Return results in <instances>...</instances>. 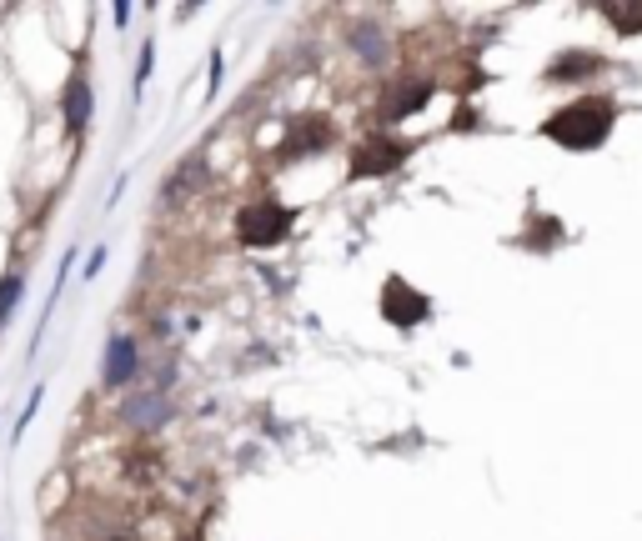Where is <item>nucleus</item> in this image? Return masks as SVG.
<instances>
[{"mask_svg": "<svg viewBox=\"0 0 642 541\" xmlns=\"http://www.w3.org/2000/svg\"><path fill=\"white\" fill-rule=\"evenodd\" d=\"M291 226H296V216L281 206V201H251V206H241L236 211V241L241 246H281L286 236H291Z\"/></svg>", "mask_w": 642, "mask_h": 541, "instance_id": "2", "label": "nucleus"}, {"mask_svg": "<svg viewBox=\"0 0 642 541\" xmlns=\"http://www.w3.org/2000/svg\"><path fill=\"white\" fill-rule=\"evenodd\" d=\"M151 56H156V46L146 41V46H141V56H136V96H141V91H146V81H151Z\"/></svg>", "mask_w": 642, "mask_h": 541, "instance_id": "15", "label": "nucleus"}, {"mask_svg": "<svg viewBox=\"0 0 642 541\" xmlns=\"http://www.w3.org/2000/svg\"><path fill=\"white\" fill-rule=\"evenodd\" d=\"M61 116H66V131H86V121H91V81L76 71L71 81H66V91H61Z\"/></svg>", "mask_w": 642, "mask_h": 541, "instance_id": "7", "label": "nucleus"}, {"mask_svg": "<svg viewBox=\"0 0 642 541\" xmlns=\"http://www.w3.org/2000/svg\"><path fill=\"white\" fill-rule=\"evenodd\" d=\"M101 266H106V246H96V251L86 256V281H91V276H101Z\"/></svg>", "mask_w": 642, "mask_h": 541, "instance_id": "16", "label": "nucleus"}, {"mask_svg": "<svg viewBox=\"0 0 642 541\" xmlns=\"http://www.w3.org/2000/svg\"><path fill=\"white\" fill-rule=\"evenodd\" d=\"M196 181H206V161H201V156H191V161L166 181V201H171V206H181V201H186V191H191Z\"/></svg>", "mask_w": 642, "mask_h": 541, "instance_id": "11", "label": "nucleus"}, {"mask_svg": "<svg viewBox=\"0 0 642 541\" xmlns=\"http://www.w3.org/2000/svg\"><path fill=\"white\" fill-rule=\"evenodd\" d=\"M136 371H141V356H136V336H111L106 341V366H101V381H106V391H121L126 381H136Z\"/></svg>", "mask_w": 642, "mask_h": 541, "instance_id": "5", "label": "nucleus"}, {"mask_svg": "<svg viewBox=\"0 0 642 541\" xmlns=\"http://www.w3.org/2000/svg\"><path fill=\"white\" fill-rule=\"evenodd\" d=\"M352 51H357L367 66H382V61H387V41H382L377 26H357V31H352Z\"/></svg>", "mask_w": 642, "mask_h": 541, "instance_id": "13", "label": "nucleus"}, {"mask_svg": "<svg viewBox=\"0 0 642 541\" xmlns=\"http://www.w3.org/2000/svg\"><path fill=\"white\" fill-rule=\"evenodd\" d=\"M111 21H116V26H121V31H126V26H131V6H126V0H121V6H111Z\"/></svg>", "mask_w": 642, "mask_h": 541, "instance_id": "17", "label": "nucleus"}, {"mask_svg": "<svg viewBox=\"0 0 642 541\" xmlns=\"http://www.w3.org/2000/svg\"><path fill=\"white\" fill-rule=\"evenodd\" d=\"M382 316H387L392 326H417V321L432 316V301H427L417 286H407L402 276H392V281L382 286Z\"/></svg>", "mask_w": 642, "mask_h": 541, "instance_id": "4", "label": "nucleus"}, {"mask_svg": "<svg viewBox=\"0 0 642 541\" xmlns=\"http://www.w3.org/2000/svg\"><path fill=\"white\" fill-rule=\"evenodd\" d=\"M602 66V56H592V51H567V56H557L552 66H547V81H582V71H597Z\"/></svg>", "mask_w": 642, "mask_h": 541, "instance_id": "10", "label": "nucleus"}, {"mask_svg": "<svg viewBox=\"0 0 642 541\" xmlns=\"http://www.w3.org/2000/svg\"><path fill=\"white\" fill-rule=\"evenodd\" d=\"M427 101H432V81H407V86H397V91H392V101L382 106V121L392 126V121H402V116L422 111Z\"/></svg>", "mask_w": 642, "mask_h": 541, "instance_id": "8", "label": "nucleus"}, {"mask_svg": "<svg viewBox=\"0 0 642 541\" xmlns=\"http://www.w3.org/2000/svg\"><path fill=\"white\" fill-rule=\"evenodd\" d=\"M327 141H332V126H327V121H306V126H296V131L286 136V161H296L301 151L327 146Z\"/></svg>", "mask_w": 642, "mask_h": 541, "instance_id": "9", "label": "nucleus"}, {"mask_svg": "<svg viewBox=\"0 0 642 541\" xmlns=\"http://www.w3.org/2000/svg\"><path fill=\"white\" fill-rule=\"evenodd\" d=\"M21 296H26V276H21V271H6V276H0V331L11 326Z\"/></svg>", "mask_w": 642, "mask_h": 541, "instance_id": "12", "label": "nucleus"}, {"mask_svg": "<svg viewBox=\"0 0 642 541\" xmlns=\"http://www.w3.org/2000/svg\"><path fill=\"white\" fill-rule=\"evenodd\" d=\"M612 121H617V106L607 96H582V101L562 106L542 126V136L557 141V146H567V151H592V146H602L612 136Z\"/></svg>", "mask_w": 642, "mask_h": 541, "instance_id": "1", "label": "nucleus"}, {"mask_svg": "<svg viewBox=\"0 0 642 541\" xmlns=\"http://www.w3.org/2000/svg\"><path fill=\"white\" fill-rule=\"evenodd\" d=\"M407 156H412V146H407V141H397V136H367V141L352 151V176H357V181L392 176Z\"/></svg>", "mask_w": 642, "mask_h": 541, "instance_id": "3", "label": "nucleus"}, {"mask_svg": "<svg viewBox=\"0 0 642 541\" xmlns=\"http://www.w3.org/2000/svg\"><path fill=\"white\" fill-rule=\"evenodd\" d=\"M607 21L622 31H642V6H607Z\"/></svg>", "mask_w": 642, "mask_h": 541, "instance_id": "14", "label": "nucleus"}, {"mask_svg": "<svg viewBox=\"0 0 642 541\" xmlns=\"http://www.w3.org/2000/svg\"><path fill=\"white\" fill-rule=\"evenodd\" d=\"M166 416H171V401H166L161 391H141V396H126V401H121V421H126L131 431H156Z\"/></svg>", "mask_w": 642, "mask_h": 541, "instance_id": "6", "label": "nucleus"}]
</instances>
